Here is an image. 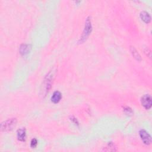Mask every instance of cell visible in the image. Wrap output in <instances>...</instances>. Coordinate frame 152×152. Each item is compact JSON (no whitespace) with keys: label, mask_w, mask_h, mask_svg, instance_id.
Wrapping results in <instances>:
<instances>
[{"label":"cell","mask_w":152,"mask_h":152,"mask_svg":"<svg viewBox=\"0 0 152 152\" xmlns=\"http://www.w3.org/2000/svg\"><path fill=\"white\" fill-rule=\"evenodd\" d=\"M16 118H11L3 122L1 124V131L7 132L12 131L17 124Z\"/></svg>","instance_id":"7a4b0ae2"},{"label":"cell","mask_w":152,"mask_h":152,"mask_svg":"<svg viewBox=\"0 0 152 152\" xmlns=\"http://www.w3.org/2000/svg\"><path fill=\"white\" fill-rule=\"evenodd\" d=\"M62 98V94L59 91H55L51 97V101L54 103H58Z\"/></svg>","instance_id":"ba28073f"},{"label":"cell","mask_w":152,"mask_h":152,"mask_svg":"<svg viewBox=\"0 0 152 152\" xmlns=\"http://www.w3.org/2000/svg\"><path fill=\"white\" fill-rule=\"evenodd\" d=\"M124 110L126 113L127 114V115H132V113H133L132 109L130 108H129V107L125 108L124 109Z\"/></svg>","instance_id":"4fadbf2b"},{"label":"cell","mask_w":152,"mask_h":152,"mask_svg":"<svg viewBox=\"0 0 152 152\" xmlns=\"http://www.w3.org/2000/svg\"><path fill=\"white\" fill-rule=\"evenodd\" d=\"M92 31V21H91L90 17H89L86 18V20L84 31L83 32L82 35L81 36L80 38L79 42V43H83L85 41H86V39H88V37H89V36L91 33Z\"/></svg>","instance_id":"6da1fadb"},{"label":"cell","mask_w":152,"mask_h":152,"mask_svg":"<svg viewBox=\"0 0 152 152\" xmlns=\"http://www.w3.org/2000/svg\"><path fill=\"white\" fill-rule=\"evenodd\" d=\"M141 103L142 106L146 109L151 108L152 105L151 97L150 94H145L141 99Z\"/></svg>","instance_id":"5b68a950"},{"label":"cell","mask_w":152,"mask_h":152,"mask_svg":"<svg viewBox=\"0 0 152 152\" xmlns=\"http://www.w3.org/2000/svg\"><path fill=\"white\" fill-rule=\"evenodd\" d=\"M17 139L20 141H24L26 140V130L24 128L18 129L17 131Z\"/></svg>","instance_id":"8992f818"},{"label":"cell","mask_w":152,"mask_h":152,"mask_svg":"<svg viewBox=\"0 0 152 152\" xmlns=\"http://www.w3.org/2000/svg\"><path fill=\"white\" fill-rule=\"evenodd\" d=\"M37 145V141L36 138H33L31 142V146L32 148H35Z\"/></svg>","instance_id":"7c38bea8"},{"label":"cell","mask_w":152,"mask_h":152,"mask_svg":"<svg viewBox=\"0 0 152 152\" xmlns=\"http://www.w3.org/2000/svg\"><path fill=\"white\" fill-rule=\"evenodd\" d=\"M31 50V46L30 45L23 44L20 47V53L22 55H26L30 52Z\"/></svg>","instance_id":"52a82bcc"},{"label":"cell","mask_w":152,"mask_h":152,"mask_svg":"<svg viewBox=\"0 0 152 152\" xmlns=\"http://www.w3.org/2000/svg\"><path fill=\"white\" fill-rule=\"evenodd\" d=\"M106 148H107V149H104V150H105V151H116V149H115L116 147H115V146H114V145L111 142H109V143L107 146V147H106Z\"/></svg>","instance_id":"8fae6325"},{"label":"cell","mask_w":152,"mask_h":152,"mask_svg":"<svg viewBox=\"0 0 152 152\" xmlns=\"http://www.w3.org/2000/svg\"><path fill=\"white\" fill-rule=\"evenodd\" d=\"M53 75H54L53 73H52L51 72H50L45 77V79L44 80V89H45L44 91L46 92V93H48V92L50 91L51 88L52 79H53Z\"/></svg>","instance_id":"3957f363"},{"label":"cell","mask_w":152,"mask_h":152,"mask_svg":"<svg viewBox=\"0 0 152 152\" xmlns=\"http://www.w3.org/2000/svg\"><path fill=\"white\" fill-rule=\"evenodd\" d=\"M130 50H131V52L132 56L134 57V58H136L138 61L141 60V58L140 55L137 52V51L136 50V49L134 47H132L131 46V48H130Z\"/></svg>","instance_id":"30bf717a"},{"label":"cell","mask_w":152,"mask_h":152,"mask_svg":"<svg viewBox=\"0 0 152 152\" xmlns=\"http://www.w3.org/2000/svg\"><path fill=\"white\" fill-rule=\"evenodd\" d=\"M140 17L141 20L146 23H149L151 21V16L146 12H142L140 13Z\"/></svg>","instance_id":"9c48e42d"},{"label":"cell","mask_w":152,"mask_h":152,"mask_svg":"<svg viewBox=\"0 0 152 152\" xmlns=\"http://www.w3.org/2000/svg\"><path fill=\"white\" fill-rule=\"evenodd\" d=\"M140 137L143 142V143L146 145H149L151 142V137L149 133L145 130H141L139 131Z\"/></svg>","instance_id":"277c9868"}]
</instances>
